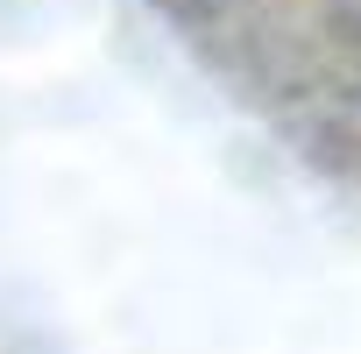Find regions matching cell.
<instances>
[{"label":"cell","mask_w":361,"mask_h":354,"mask_svg":"<svg viewBox=\"0 0 361 354\" xmlns=\"http://www.w3.org/2000/svg\"><path fill=\"white\" fill-rule=\"evenodd\" d=\"M255 114L361 170V0H149Z\"/></svg>","instance_id":"1"}]
</instances>
